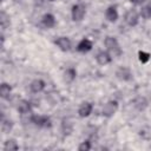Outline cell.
Wrapping results in <instances>:
<instances>
[{"label": "cell", "mask_w": 151, "mask_h": 151, "mask_svg": "<svg viewBox=\"0 0 151 151\" xmlns=\"http://www.w3.org/2000/svg\"><path fill=\"white\" fill-rule=\"evenodd\" d=\"M104 45H105V47H106V51L110 52L111 55H113V57H119V55H122L123 51H122V47H120V45H119L117 38L110 37V35L106 37V38L104 39Z\"/></svg>", "instance_id": "obj_1"}, {"label": "cell", "mask_w": 151, "mask_h": 151, "mask_svg": "<svg viewBox=\"0 0 151 151\" xmlns=\"http://www.w3.org/2000/svg\"><path fill=\"white\" fill-rule=\"evenodd\" d=\"M118 107H119L118 101L111 99V100L106 101V103L103 105V107H101V114H103L104 117H106V118H111V117L118 111Z\"/></svg>", "instance_id": "obj_2"}, {"label": "cell", "mask_w": 151, "mask_h": 151, "mask_svg": "<svg viewBox=\"0 0 151 151\" xmlns=\"http://www.w3.org/2000/svg\"><path fill=\"white\" fill-rule=\"evenodd\" d=\"M31 122L38 126V127H44V129H48L52 126V120L48 116L45 114H33L31 117Z\"/></svg>", "instance_id": "obj_3"}, {"label": "cell", "mask_w": 151, "mask_h": 151, "mask_svg": "<svg viewBox=\"0 0 151 151\" xmlns=\"http://www.w3.org/2000/svg\"><path fill=\"white\" fill-rule=\"evenodd\" d=\"M86 15V6L83 4H76L72 6L71 17L73 21H81Z\"/></svg>", "instance_id": "obj_4"}, {"label": "cell", "mask_w": 151, "mask_h": 151, "mask_svg": "<svg viewBox=\"0 0 151 151\" xmlns=\"http://www.w3.org/2000/svg\"><path fill=\"white\" fill-rule=\"evenodd\" d=\"M139 13L136 11V9H129L126 13H125V15H124V20H125V22L129 25V26H131V27H134V26H137L138 25V22H139Z\"/></svg>", "instance_id": "obj_5"}, {"label": "cell", "mask_w": 151, "mask_h": 151, "mask_svg": "<svg viewBox=\"0 0 151 151\" xmlns=\"http://www.w3.org/2000/svg\"><path fill=\"white\" fill-rule=\"evenodd\" d=\"M116 77H117L119 80H122V81H130V80L133 78V74H132V72H131V70H130L129 67L122 66V67H119V68L117 70Z\"/></svg>", "instance_id": "obj_6"}, {"label": "cell", "mask_w": 151, "mask_h": 151, "mask_svg": "<svg viewBox=\"0 0 151 151\" xmlns=\"http://www.w3.org/2000/svg\"><path fill=\"white\" fill-rule=\"evenodd\" d=\"M17 110L21 114H28L32 112V103L26 99H19L17 101Z\"/></svg>", "instance_id": "obj_7"}, {"label": "cell", "mask_w": 151, "mask_h": 151, "mask_svg": "<svg viewBox=\"0 0 151 151\" xmlns=\"http://www.w3.org/2000/svg\"><path fill=\"white\" fill-rule=\"evenodd\" d=\"M96 60H97V63H98L99 65L105 66V65H109V64L112 61V55H111V53L107 52V51H100V52L97 53Z\"/></svg>", "instance_id": "obj_8"}, {"label": "cell", "mask_w": 151, "mask_h": 151, "mask_svg": "<svg viewBox=\"0 0 151 151\" xmlns=\"http://www.w3.org/2000/svg\"><path fill=\"white\" fill-rule=\"evenodd\" d=\"M54 44L58 46V48L60 50V51H63V52H67L70 48H71V45H72V42H71V40L67 38V37H59V38H57L55 40H54Z\"/></svg>", "instance_id": "obj_9"}, {"label": "cell", "mask_w": 151, "mask_h": 151, "mask_svg": "<svg viewBox=\"0 0 151 151\" xmlns=\"http://www.w3.org/2000/svg\"><path fill=\"white\" fill-rule=\"evenodd\" d=\"M92 110H93V105L90 101H84L80 104V106L78 109V114L81 118H86L92 113Z\"/></svg>", "instance_id": "obj_10"}, {"label": "cell", "mask_w": 151, "mask_h": 151, "mask_svg": "<svg viewBox=\"0 0 151 151\" xmlns=\"http://www.w3.org/2000/svg\"><path fill=\"white\" fill-rule=\"evenodd\" d=\"M92 47H93V42H92L90 39L84 38V39H81V40L78 42V45H77V51L80 52V53H87V52H90V51L92 50Z\"/></svg>", "instance_id": "obj_11"}, {"label": "cell", "mask_w": 151, "mask_h": 151, "mask_svg": "<svg viewBox=\"0 0 151 151\" xmlns=\"http://www.w3.org/2000/svg\"><path fill=\"white\" fill-rule=\"evenodd\" d=\"M105 18L107 21L110 22H116L119 18V14H118V11H117V7L114 5H111L106 8L105 11Z\"/></svg>", "instance_id": "obj_12"}, {"label": "cell", "mask_w": 151, "mask_h": 151, "mask_svg": "<svg viewBox=\"0 0 151 151\" xmlns=\"http://www.w3.org/2000/svg\"><path fill=\"white\" fill-rule=\"evenodd\" d=\"M45 86H46V83L42 79H34L29 84V90L32 93H40L45 90Z\"/></svg>", "instance_id": "obj_13"}, {"label": "cell", "mask_w": 151, "mask_h": 151, "mask_svg": "<svg viewBox=\"0 0 151 151\" xmlns=\"http://www.w3.org/2000/svg\"><path fill=\"white\" fill-rule=\"evenodd\" d=\"M41 24L45 28H53L55 26V18L51 13H46L41 18Z\"/></svg>", "instance_id": "obj_14"}, {"label": "cell", "mask_w": 151, "mask_h": 151, "mask_svg": "<svg viewBox=\"0 0 151 151\" xmlns=\"http://www.w3.org/2000/svg\"><path fill=\"white\" fill-rule=\"evenodd\" d=\"M11 93H12V87L9 84L7 83H2L0 85V96L2 99H9L11 97Z\"/></svg>", "instance_id": "obj_15"}, {"label": "cell", "mask_w": 151, "mask_h": 151, "mask_svg": "<svg viewBox=\"0 0 151 151\" xmlns=\"http://www.w3.org/2000/svg\"><path fill=\"white\" fill-rule=\"evenodd\" d=\"M77 77V71L73 67H68L64 71V80L66 83H72Z\"/></svg>", "instance_id": "obj_16"}, {"label": "cell", "mask_w": 151, "mask_h": 151, "mask_svg": "<svg viewBox=\"0 0 151 151\" xmlns=\"http://www.w3.org/2000/svg\"><path fill=\"white\" fill-rule=\"evenodd\" d=\"M4 150L5 151H17V150H19V145H18V143H17L15 139L11 138V139H7L5 142Z\"/></svg>", "instance_id": "obj_17"}, {"label": "cell", "mask_w": 151, "mask_h": 151, "mask_svg": "<svg viewBox=\"0 0 151 151\" xmlns=\"http://www.w3.org/2000/svg\"><path fill=\"white\" fill-rule=\"evenodd\" d=\"M0 24H1V28H2V29L9 27V25H11L9 15H8L5 11H1V13H0Z\"/></svg>", "instance_id": "obj_18"}, {"label": "cell", "mask_w": 151, "mask_h": 151, "mask_svg": "<svg viewBox=\"0 0 151 151\" xmlns=\"http://www.w3.org/2000/svg\"><path fill=\"white\" fill-rule=\"evenodd\" d=\"M12 129H13V122L9 120V119H5L2 117V119H1V130H2V132L8 133V132L12 131Z\"/></svg>", "instance_id": "obj_19"}, {"label": "cell", "mask_w": 151, "mask_h": 151, "mask_svg": "<svg viewBox=\"0 0 151 151\" xmlns=\"http://www.w3.org/2000/svg\"><path fill=\"white\" fill-rule=\"evenodd\" d=\"M139 15L143 19H151V4L143 6L139 11Z\"/></svg>", "instance_id": "obj_20"}, {"label": "cell", "mask_w": 151, "mask_h": 151, "mask_svg": "<svg viewBox=\"0 0 151 151\" xmlns=\"http://www.w3.org/2000/svg\"><path fill=\"white\" fill-rule=\"evenodd\" d=\"M133 104H134V106H136L139 111H142V110H144V109L147 106V100H146L144 97H138L137 99L133 100Z\"/></svg>", "instance_id": "obj_21"}, {"label": "cell", "mask_w": 151, "mask_h": 151, "mask_svg": "<svg viewBox=\"0 0 151 151\" xmlns=\"http://www.w3.org/2000/svg\"><path fill=\"white\" fill-rule=\"evenodd\" d=\"M151 58V54L149 52H145V51H139L138 52V59L142 64H146Z\"/></svg>", "instance_id": "obj_22"}, {"label": "cell", "mask_w": 151, "mask_h": 151, "mask_svg": "<svg viewBox=\"0 0 151 151\" xmlns=\"http://www.w3.org/2000/svg\"><path fill=\"white\" fill-rule=\"evenodd\" d=\"M91 147H92L91 140H90V139H86V140H84V142H81V143L79 144L78 150H79V151H88V150H91Z\"/></svg>", "instance_id": "obj_23"}, {"label": "cell", "mask_w": 151, "mask_h": 151, "mask_svg": "<svg viewBox=\"0 0 151 151\" xmlns=\"http://www.w3.org/2000/svg\"><path fill=\"white\" fill-rule=\"evenodd\" d=\"M61 129H63V132L65 134H70L72 132V124L68 120H64L63 125H61Z\"/></svg>", "instance_id": "obj_24"}, {"label": "cell", "mask_w": 151, "mask_h": 151, "mask_svg": "<svg viewBox=\"0 0 151 151\" xmlns=\"http://www.w3.org/2000/svg\"><path fill=\"white\" fill-rule=\"evenodd\" d=\"M130 2H132L133 5H137V6H139V5L144 4V2H145V0H130Z\"/></svg>", "instance_id": "obj_25"}, {"label": "cell", "mask_w": 151, "mask_h": 151, "mask_svg": "<svg viewBox=\"0 0 151 151\" xmlns=\"http://www.w3.org/2000/svg\"><path fill=\"white\" fill-rule=\"evenodd\" d=\"M47 1H53V0H47Z\"/></svg>", "instance_id": "obj_26"}]
</instances>
